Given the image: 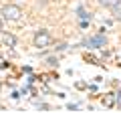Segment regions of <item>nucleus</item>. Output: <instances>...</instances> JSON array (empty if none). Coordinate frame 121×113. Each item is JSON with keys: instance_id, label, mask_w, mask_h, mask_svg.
Returning <instances> with one entry per match:
<instances>
[{"instance_id": "6", "label": "nucleus", "mask_w": 121, "mask_h": 113, "mask_svg": "<svg viewBox=\"0 0 121 113\" xmlns=\"http://www.w3.org/2000/svg\"><path fill=\"white\" fill-rule=\"evenodd\" d=\"M79 16H81L83 20H87V18H89V20H91V12H87V10L83 8V6H79Z\"/></svg>"}, {"instance_id": "4", "label": "nucleus", "mask_w": 121, "mask_h": 113, "mask_svg": "<svg viewBox=\"0 0 121 113\" xmlns=\"http://www.w3.org/2000/svg\"><path fill=\"white\" fill-rule=\"evenodd\" d=\"M105 43H107V39H105L103 35H97V36H89V39L83 40V47L87 48H99V47H105Z\"/></svg>"}, {"instance_id": "1", "label": "nucleus", "mask_w": 121, "mask_h": 113, "mask_svg": "<svg viewBox=\"0 0 121 113\" xmlns=\"http://www.w3.org/2000/svg\"><path fill=\"white\" fill-rule=\"evenodd\" d=\"M0 16H2V20H20L22 8L16 4H4L0 10Z\"/></svg>"}, {"instance_id": "7", "label": "nucleus", "mask_w": 121, "mask_h": 113, "mask_svg": "<svg viewBox=\"0 0 121 113\" xmlns=\"http://www.w3.org/2000/svg\"><path fill=\"white\" fill-rule=\"evenodd\" d=\"M0 28H2V16H0Z\"/></svg>"}, {"instance_id": "2", "label": "nucleus", "mask_w": 121, "mask_h": 113, "mask_svg": "<svg viewBox=\"0 0 121 113\" xmlns=\"http://www.w3.org/2000/svg\"><path fill=\"white\" fill-rule=\"evenodd\" d=\"M101 6H105V8L111 10V14L117 18V20H121V0H97Z\"/></svg>"}, {"instance_id": "3", "label": "nucleus", "mask_w": 121, "mask_h": 113, "mask_svg": "<svg viewBox=\"0 0 121 113\" xmlns=\"http://www.w3.org/2000/svg\"><path fill=\"white\" fill-rule=\"evenodd\" d=\"M51 43H52V36H51V32L44 30V28L35 35V47L36 48H44V47H48Z\"/></svg>"}, {"instance_id": "5", "label": "nucleus", "mask_w": 121, "mask_h": 113, "mask_svg": "<svg viewBox=\"0 0 121 113\" xmlns=\"http://www.w3.org/2000/svg\"><path fill=\"white\" fill-rule=\"evenodd\" d=\"M0 47H16V36L0 28Z\"/></svg>"}]
</instances>
